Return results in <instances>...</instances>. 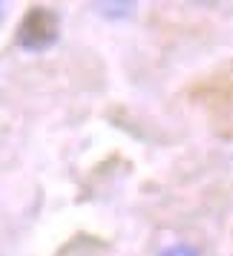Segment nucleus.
<instances>
[{
  "instance_id": "nucleus-1",
  "label": "nucleus",
  "mask_w": 233,
  "mask_h": 256,
  "mask_svg": "<svg viewBox=\"0 0 233 256\" xmlns=\"http://www.w3.org/2000/svg\"><path fill=\"white\" fill-rule=\"evenodd\" d=\"M58 32H60V24L55 12L29 9L26 18L20 20V29H18V44L29 49V52H44L58 40Z\"/></svg>"
},
{
  "instance_id": "nucleus-2",
  "label": "nucleus",
  "mask_w": 233,
  "mask_h": 256,
  "mask_svg": "<svg viewBox=\"0 0 233 256\" xmlns=\"http://www.w3.org/2000/svg\"><path fill=\"white\" fill-rule=\"evenodd\" d=\"M98 12H104V14H132V3H98Z\"/></svg>"
},
{
  "instance_id": "nucleus-4",
  "label": "nucleus",
  "mask_w": 233,
  "mask_h": 256,
  "mask_svg": "<svg viewBox=\"0 0 233 256\" xmlns=\"http://www.w3.org/2000/svg\"><path fill=\"white\" fill-rule=\"evenodd\" d=\"M0 20H3V3H0Z\"/></svg>"
},
{
  "instance_id": "nucleus-3",
  "label": "nucleus",
  "mask_w": 233,
  "mask_h": 256,
  "mask_svg": "<svg viewBox=\"0 0 233 256\" xmlns=\"http://www.w3.org/2000/svg\"><path fill=\"white\" fill-rule=\"evenodd\" d=\"M162 256H198V250L190 248V244H173V248H167Z\"/></svg>"
}]
</instances>
